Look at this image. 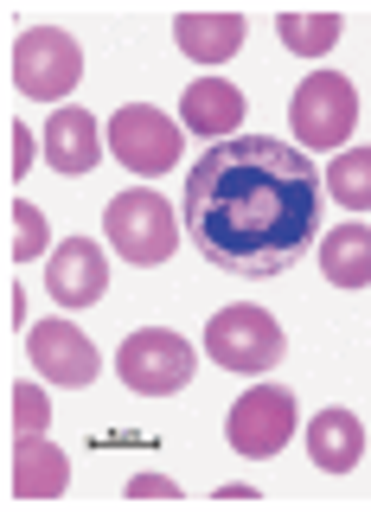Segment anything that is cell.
Returning <instances> with one entry per match:
<instances>
[{"instance_id": "obj_6", "label": "cell", "mask_w": 371, "mask_h": 512, "mask_svg": "<svg viewBox=\"0 0 371 512\" xmlns=\"http://www.w3.org/2000/svg\"><path fill=\"white\" fill-rule=\"evenodd\" d=\"M192 365H199V352H192L173 327H135L122 340V352H116L122 384H128V391H141V397L180 391V384L192 378Z\"/></svg>"}, {"instance_id": "obj_5", "label": "cell", "mask_w": 371, "mask_h": 512, "mask_svg": "<svg viewBox=\"0 0 371 512\" xmlns=\"http://www.w3.org/2000/svg\"><path fill=\"white\" fill-rule=\"evenodd\" d=\"M288 352L276 314L250 308V301H237V308L212 314V327H205V359L224 365V372H269Z\"/></svg>"}, {"instance_id": "obj_20", "label": "cell", "mask_w": 371, "mask_h": 512, "mask_svg": "<svg viewBox=\"0 0 371 512\" xmlns=\"http://www.w3.org/2000/svg\"><path fill=\"white\" fill-rule=\"evenodd\" d=\"M13 256H20V263H26V256H45V212H39V205H13Z\"/></svg>"}, {"instance_id": "obj_21", "label": "cell", "mask_w": 371, "mask_h": 512, "mask_svg": "<svg viewBox=\"0 0 371 512\" xmlns=\"http://www.w3.org/2000/svg\"><path fill=\"white\" fill-rule=\"evenodd\" d=\"M13 160H7V167H13V180H26V167H32V160H39V141H32V128H20V122H13Z\"/></svg>"}, {"instance_id": "obj_9", "label": "cell", "mask_w": 371, "mask_h": 512, "mask_svg": "<svg viewBox=\"0 0 371 512\" xmlns=\"http://www.w3.org/2000/svg\"><path fill=\"white\" fill-rule=\"evenodd\" d=\"M26 352H32V365H39V378L71 384V391L96 384V372H103V359H96L90 333L71 327V320H39V327L26 333Z\"/></svg>"}, {"instance_id": "obj_11", "label": "cell", "mask_w": 371, "mask_h": 512, "mask_svg": "<svg viewBox=\"0 0 371 512\" xmlns=\"http://www.w3.org/2000/svg\"><path fill=\"white\" fill-rule=\"evenodd\" d=\"M45 160L64 173V180H77V173H90L96 160H103V128H96L90 109H52V122H45Z\"/></svg>"}, {"instance_id": "obj_16", "label": "cell", "mask_w": 371, "mask_h": 512, "mask_svg": "<svg viewBox=\"0 0 371 512\" xmlns=\"http://www.w3.org/2000/svg\"><path fill=\"white\" fill-rule=\"evenodd\" d=\"M320 276L333 288H371V224H333L320 237Z\"/></svg>"}, {"instance_id": "obj_19", "label": "cell", "mask_w": 371, "mask_h": 512, "mask_svg": "<svg viewBox=\"0 0 371 512\" xmlns=\"http://www.w3.org/2000/svg\"><path fill=\"white\" fill-rule=\"evenodd\" d=\"M7 410H13V436H45L52 429V404H45L39 384H13Z\"/></svg>"}, {"instance_id": "obj_17", "label": "cell", "mask_w": 371, "mask_h": 512, "mask_svg": "<svg viewBox=\"0 0 371 512\" xmlns=\"http://www.w3.org/2000/svg\"><path fill=\"white\" fill-rule=\"evenodd\" d=\"M327 192L352 212H371V148H346L340 160L327 167Z\"/></svg>"}, {"instance_id": "obj_1", "label": "cell", "mask_w": 371, "mask_h": 512, "mask_svg": "<svg viewBox=\"0 0 371 512\" xmlns=\"http://www.w3.org/2000/svg\"><path fill=\"white\" fill-rule=\"evenodd\" d=\"M320 231V173L276 135L212 141L186 173V237L231 276H282Z\"/></svg>"}, {"instance_id": "obj_3", "label": "cell", "mask_w": 371, "mask_h": 512, "mask_svg": "<svg viewBox=\"0 0 371 512\" xmlns=\"http://www.w3.org/2000/svg\"><path fill=\"white\" fill-rule=\"evenodd\" d=\"M84 77V45L58 26H32L13 39V90L32 96V103H58V96L77 90Z\"/></svg>"}, {"instance_id": "obj_4", "label": "cell", "mask_w": 371, "mask_h": 512, "mask_svg": "<svg viewBox=\"0 0 371 512\" xmlns=\"http://www.w3.org/2000/svg\"><path fill=\"white\" fill-rule=\"evenodd\" d=\"M288 122H295V141H301V148L327 154V148H340V141L352 135V122H359V90H352L340 71H308L295 84Z\"/></svg>"}, {"instance_id": "obj_8", "label": "cell", "mask_w": 371, "mask_h": 512, "mask_svg": "<svg viewBox=\"0 0 371 512\" xmlns=\"http://www.w3.org/2000/svg\"><path fill=\"white\" fill-rule=\"evenodd\" d=\"M231 448L250 461H269L282 455L288 436H295V391H282V384H250L244 397L231 404Z\"/></svg>"}, {"instance_id": "obj_2", "label": "cell", "mask_w": 371, "mask_h": 512, "mask_svg": "<svg viewBox=\"0 0 371 512\" xmlns=\"http://www.w3.org/2000/svg\"><path fill=\"white\" fill-rule=\"evenodd\" d=\"M103 231H109V244H116L122 263H135V269H154V263H167L173 256V205L160 199V192L148 186H135V192H116V199L103 205Z\"/></svg>"}, {"instance_id": "obj_14", "label": "cell", "mask_w": 371, "mask_h": 512, "mask_svg": "<svg viewBox=\"0 0 371 512\" xmlns=\"http://www.w3.org/2000/svg\"><path fill=\"white\" fill-rule=\"evenodd\" d=\"M244 13H180L173 20V39H180V52L186 58H199V64H224V58H237L244 52Z\"/></svg>"}, {"instance_id": "obj_12", "label": "cell", "mask_w": 371, "mask_h": 512, "mask_svg": "<svg viewBox=\"0 0 371 512\" xmlns=\"http://www.w3.org/2000/svg\"><path fill=\"white\" fill-rule=\"evenodd\" d=\"M13 500H58L71 487V455L52 448L45 436H13V474H7Z\"/></svg>"}, {"instance_id": "obj_10", "label": "cell", "mask_w": 371, "mask_h": 512, "mask_svg": "<svg viewBox=\"0 0 371 512\" xmlns=\"http://www.w3.org/2000/svg\"><path fill=\"white\" fill-rule=\"evenodd\" d=\"M45 288H52L58 308H90V301H103V288H109L103 244H90V237H64V244L45 256Z\"/></svg>"}, {"instance_id": "obj_18", "label": "cell", "mask_w": 371, "mask_h": 512, "mask_svg": "<svg viewBox=\"0 0 371 512\" xmlns=\"http://www.w3.org/2000/svg\"><path fill=\"white\" fill-rule=\"evenodd\" d=\"M276 32H282V45H288V52L320 58L333 39H340V13H282Z\"/></svg>"}, {"instance_id": "obj_13", "label": "cell", "mask_w": 371, "mask_h": 512, "mask_svg": "<svg viewBox=\"0 0 371 512\" xmlns=\"http://www.w3.org/2000/svg\"><path fill=\"white\" fill-rule=\"evenodd\" d=\"M237 122H244V90L224 84V77H199V84H186L180 96V128L205 141H231Z\"/></svg>"}, {"instance_id": "obj_7", "label": "cell", "mask_w": 371, "mask_h": 512, "mask_svg": "<svg viewBox=\"0 0 371 512\" xmlns=\"http://www.w3.org/2000/svg\"><path fill=\"white\" fill-rule=\"evenodd\" d=\"M109 154L122 160L128 173H167L173 160H180V122L167 116V109H154V103H128L116 109V122H109Z\"/></svg>"}, {"instance_id": "obj_22", "label": "cell", "mask_w": 371, "mask_h": 512, "mask_svg": "<svg viewBox=\"0 0 371 512\" xmlns=\"http://www.w3.org/2000/svg\"><path fill=\"white\" fill-rule=\"evenodd\" d=\"M128 493H135V500H173L180 487H173L167 474H135V480H128Z\"/></svg>"}, {"instance_id": "obj_15", "label": "cell", "mask_w": 371, "mask_h": 512, "mask_svg": "<svg viewBox=\"0 0 371 512\" xmlns=\"http://www.w3.org/2000/svg\"><path fill=\"white\" fill-rule=\"evenodd\" d=\"M308 455H314V468H327V474L359 468L365 461V423L352 410H320L308 423Z\"/></svg>"}]
</instances>
